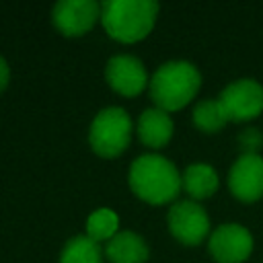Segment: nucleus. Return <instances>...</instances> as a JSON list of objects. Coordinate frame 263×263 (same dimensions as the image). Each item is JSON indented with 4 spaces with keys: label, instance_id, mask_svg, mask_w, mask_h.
<instances>
[{
    "label": "nucleus",
    "instance_id": "20e7f679",
    "mask_svg": "<svg viewBox=\"0 0 263 263\" xmlns=\"http://www.w3.org/2000/svg\"><path fill=\"white\" fill-rule=\"evenodd\" d=\"M132 138V119L121 107H107L97 113L90 123L88 142L90 148L105 158L119 156Z\"/></svg>",
    "mask_w": 263,
    "mask_h": 263
},
{
    "label": "nucleus",
    "instance_id": "dca6fc26",
    "mask_svg": "<svg viewBox=\"0 0 263 263\" xmlns=\"http://www.w3.org/2000/svg\"><path fill=\"white\" fill-rule=\"evenodd\" d=\"M228 115L222 107V103L218 99H210V101H201L195 105L193 109V123L208 134H214L218 129H222L228 123Z\"/></svg>",
    "mask_w": 263,
    "mask_h": 263
},
{
    "label": "nucleus",
    "instance_id": "ddd939ff",
    "mask_svg": "<svg viewBox=\"0 0 263 263\" xmlns=\"http://www.w3.org/2000/svg\"><path fill=\"white\" fill-rule=\"evenodd\" d=\"M218 183H220L218 173L214 171V166L205 162H193L181 175V185L193 201L212 197L218 189Z\"/></svg>",
    "mask_w": 263,
    "mask_h": 263
},
{
    "label": "nucleus",
    "instance_id": "f8f14e48",
    "mask_svg": "<svg viewBox=\"0 0 263 263\" xmlns=\"http://www.w3.org/2000/svg\"><path fill=\"white\" fill-rule=\"evenodd\" d=\"M105 255L111 263H144L148 259V245L140 234L119 230L107 242Z\"/></svg>",
    "mask_w": 263,
    "mask_h": 263
},
{
    "label": "nucleus",
    "instance_id": "1a4fd4ad",
    "mask_svg": "<svg viewBox=\"0 0 263 263\" xmlns=\"http://www.w3.org/2000/svg\"><path fill=\"white\" fill-rule=\"evenodd\" d=\"M228 187L240 201H257L263 197V156L240 154L228 175Z\"/></svg>",
    "mask_w": 263,
    "mask_h": 263
},
{
    "label": "nucleus",
    "instance_id": "7ed1b4c3",
    "mask_svg": "<svg viewBox=\"0 0 263 263\" xmlns=\"http://www.w3.org/2000/svg\"><path fill=\"white\" fill-rule=\"evenodd\" d=\"M150 99L162 111L183 109L199 90L201 74L191 62H166L150 78Z\"/></svg>",
    "mask_w": 263,
    "mask_h": 263
},
{
    "label": "nucleus",
    "instance_id": "f257e3e1",
    "mask_svg": "<svg viewBox=\"0 0 263 263\" xmlns=\"http://www.w3.org/2000/svg\"><path fill=\"white\" fill-rule=\"evenodd\" d=\"M129 187L140 199L160 205L173 201L183 185L171 160L160 154H142L129 166Z\"/></svg>",
    "mask_w": 263,
    "mask_h": 263
},
{
    "label": "nucleus",
    "instance_id": "9d476101",
    "mask_svg": "<svg viewBox=\"0 0 263 263\" xmlns=\"http://www.w3.org/2000/svg\"><path fill=\"white\" fill-rule=\"evenodd\" d=\"M105 78L109 86L123 95V97H136L140 95L148 84V74L144 64L134 55H113L107 62Z\"/></svg>",
    "mask_w": 263,
    "mask_h": 263
},
{
    "label": "nucleus",
    "instance_id": "f3484780",
    "mask_svg": "<svg viewBox=\"0 0 263 263\" xmlns=\"http://www.w3.org/2000/svg\"><path fill=\"white\" fill-rule=\"evenodd\" d=\"M238 144L242 146V154H257V150L261 148V144H263V136H261V132L259 129H245L242 134H240V138H238Z\"/></svg>",
    "mask_w": 263,
    "mask_h": 263
},
{
    "label": "nucleus",
    "instance_id": "a211bd4d",
    "mask_svg": "<svg viewBox=\"0 0 263 263\" xmlns=\"http://www.w3.org/2000/svg\"><path fill=\"white\" fill-rule=\"evenodd\" d=\"M8 80H10V68H8L6 60L0 55V90H4V88H6Z\"/></svg>",
    "mask_w": 263,
    "mask_h": 263
},
{
    "label": "nucleus",
    "instance_id": "0eeeda50",
    "mask_svg": "<svg viewBox=\"0 0 263 263\" xmlns=\"http://www.w3.org/2000/svg\"><path fill=\"white\" fill-rule=\"evenodd\" d=\"M51 18L66 37H80L101 21V4L95 0H62L53 6Z\"/></svg>",
    "mask_w": 263,
    "mask_h": 263
},
{
    "label": "nucleus",
    "instance_id": "6e6552de",
    "mask_svg": "<svg viewBox=\"0 0 263 263\" xmlns=\"http://www.w3.org/2000/svg\"><path fill=\"white\" fill-rule=\"evenodd\" d=\"M208 247L218 263H242L253 251V236L240 224H222L210 234Z\"/></svg>",
    "mask_w": 263,
    "mask_h": 263
},
{
    "label": "nucleus",
    "instance_id": "423d86ee",
    "mask_svg": "<svg viewBox=\"0 0 263 263\" xmlns=\"http://www.w3.org/2000/svg\"><path fill=\"white\" fill-rule=\"evenodd\" d=\"M230 121H249L263 111V86L257 80L240 78L230 82L218 97Z\"/></svg>",
    "mask_w": 263,
    "mask_h": 263
},
{
    "label": "nucleus",
    "instance_id": "4468645a",
    "mask_svg": "<svg viewBox=\"0 0 263 263\" xmlns=\"http://www.w3.org/2000/svg\"><path fill=\"white\" fill-rule=\"evenodd\" d=\"M60 263H103V251L99 242L88 236H74L66 242Z\"/></svg>",
    "mask_w": 263,
    "mask_h": 263
},
{
    "label": "nucleus",
    "instance_id": "f03ea898",
    "mask_svg": "<svg viewBox=\"0 0 263 263\" xmlns=\"http://www.w3.org/2000/svg\"><path fill=\"white\" fill-rule=\"evenodd\" d=\"M158 14V4L152 0H107L101 4V23L109 37L121 43L144 39Z\"/></svg>",
    "mask_w": 263,
    "mask_h": 263
},
{
    "label": "nucleus",
    "instance_id": "9b49d317",
    "mask_svg": "<svg viewBox=\"0 0 263 263\" xmlns=\"http://www.w3.org/2000/svg\"><path fill=\"white\" fill-rule=\"evenodd\" d=\"M173 119L166 111L152 107L146 109L140 115L138 121V136L142 140L144 146L148 148H162L164 144H168V140L173 138Z\"/></svg>",
    "mask_w": 263,
    "mask_h": 263
},
{
    "label": "nucleus",
    "instance_id": "39448f33",
    "mask_svg": "<svg viewBox=\"0 0 263 263\" xmlns=\"http://www.w3.org/2000/svg\"><path fill=\"white\" fill-rule=\"evenodd\" d=\"M166 222L171 234L187 247L199 245L210 232V218L205 210L193 199H181L173 203Z\"/></svg>",
    "mask_w": 263,
    "mask_h": 263
},
{
    "label": "nucleus",
    "instance_id": "2eb2a0df",
    "mask_svg": "<svg viewBox=\"0 0 263 263\" xmlns=\"http://www.w3.org/2000/svg\"><path fill=\"white\" fill-rule=\"evenodd\" d=\"M119 232V218L111 208H99L95 210L86 220V236L95 242L111 240Z\"/></svg>",
    "mask_w": 263,
    "mask_h": 263
}]
</instances>
